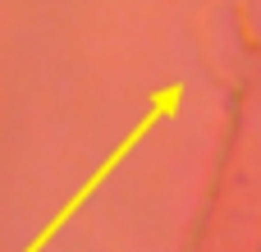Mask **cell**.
<instances>
[{
    "label": "cell",
    "instance_id": "6da1fadb",
    "mask_svg": "<svg viewBox=\"0 0 261 252\" xmlns=\"http://www.w3.org/2000/svg\"><path fill=\"white\" fill-rule=\"evenodd\" d=\"M179 96H184V87H179V83H174V87H165L161 96H151V110H147V115H142V119L124 133V142H119V147H115V152H110V156H106V161H101V165H96V170H92V174L73 188V197H69V202H64V207H60V211H55V216H50V220L32 234V243H28L23 252H46V243H50V239H55V234H60V230H64V225L83 211V202H92V197L101 193V184H106V179H110V174H115V170L133 156V147H138V142H142V138H147L161 119H170V115L179 110Z\"/></svg>",
    "mask_w": 261,
    "mask_h": 252
}]
</instances>
